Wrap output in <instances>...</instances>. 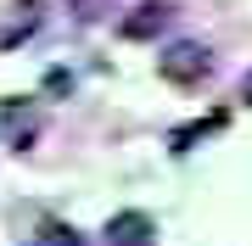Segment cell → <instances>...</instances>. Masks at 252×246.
<instances>
[{
  "label": "cell",
  "instance_id": "obj_2",
  "mask_svg": "<svg viewBox=\"0 0 252 246\" xmlns=\"http://www.w3.org/2000/svg\"><path fill=\"white\" fill-rule=\"evenodd\" d=\"M39 23H45V0H11L0 11V51H17L23 39H34Z\"/></svg>",
  "mask_w": 252,
  "mask_h": 246
},
{
  "label": "cell",
  "instance_id": "obj_1",
  "mask_svg": "<svg viewBox=\"0 0 252 246\" xmlns=\"http://www.w3.org/2000/svg\"><path fill=\"white\" fill-rule=\"evenodd\" d=\"M207 45H196V39H180V45H168L157 56V73L168 79V84H202L207 79Z\"/></svg>",
  "mask_w": 252,
  "mask_h": 246
},
{
  "label": "cell",
  "instance_id": "obj_4",
  "mask_svg": "<svg viewBox=\"0 0 252 246\" xmlns=\"http://www.w3.org/2000/svg\"><path fill=\"white\" fill-rule=\"evenodd\" d=\"M107 246H157V224L146 213H112L107 219Z\"/></svg>",
  "mask_w": 252,
  "mask_h": 246
},
{
  "label": "cell",
  "instance_id": "obj_6",
  "mask_svg": "<svg viewBox=\"0 0 252 246\" xmlns=\"http://www.w3.org/2000/svg\"><path fill=\"white\" fill-rule=\"evenodd\" d=\"M219 129H224V112H207V118H196V123H185V129H174V135H168V146L174 151H190V146H196V140H207V135H219Z\"/></svg>",
  "mask_w": 252,
  "mask_h": 246
},
{
  "label": "cell",
  "instance_id": "obj_3",
  "mask_svg": "<svg viewBox=\"0 0 252 246\" xmlns=\"http://www.w3.org/2000/svg\"><path fill=\"white\" fill-rule=\"evenodd\" d=\"M168 23H174V6H168V0H140V6L118 23V34H124V39H157Z\"/></svg>",
  "mask_w": 252,
  "mask_h": 246
},
{
  "label": "cell",
  "instance_id": "obj_8",
  "mask_svg": "<svg viewBox=\"0 0 252 246\" xmlns=\"http://www.w3.org/2000/svg\"><path fill=\"white\" fill-rule=\"evenodd\" d=\"M67 11H73L79 23H101V17L112 11V0H67Z\"/></svg>",
  "mask_w": 252,
  "mask_h": 246
},
{
  "label": "cell",
  "instance_id": "obj_9",
  "mask_svg": "<svg viewBox=\"0 0 252 246\" xmlns=\"http://www.w3.org/2000/svg\"><path fill=\"white\" fill-rule=\"evenodd\" d=\"M241 101H247V107H252V73L241 79Z\"/></svg>",
  "mask_w": 252,
  "mask_h": 246
},
{
  "label": "cell",
  "instance_id": "obj_7",
  "mask_svg": "<svg viewBox=\"0 0 252 246\" xmlns=\"http://www.w3.org/2000/svg\"><path fill=\"white\" fill-rule=\"evenodd\" d=\"M28 246H84V235H79L73 224H56V219H45V224H39V235L28 241Z\"/></svg>",
  "mask_w": 252,
  "mask_h": 246
},
{
  "label": "cell",
  "instance_id": "obj_5",
  "mask_svg": "<svg viewBox=\"0 0 252 246\" xmlns=\"http://www.w3.org/2000/svg\"><path fill=\"white\" fill-rule=\"evenodd\" d=\"M0 129H6V140L23 151L28 140L39 135V118H34V107H23V101H0Z\"/></svg>",
  "mask_w": 252,
  "mask_h": 246
}]
</instances>
